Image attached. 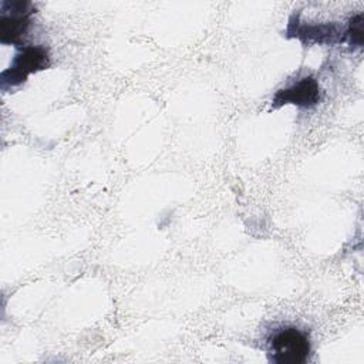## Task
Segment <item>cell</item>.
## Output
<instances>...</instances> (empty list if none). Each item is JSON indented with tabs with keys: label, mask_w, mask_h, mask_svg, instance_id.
Here are the masks:
<instances>
[{
	"label": "cell",
	"mask_w": 364,
	"mask_h": 364,
	"mask_svg": "<svg viewBox=\"0 0 364 364\" xmlns=\"http://www.w3.org/2000/svg\"><path fill=\"white\" fill-rule=\"evenodd\" d=\"M309 336L297 327H283L269 340V360L274 364H303L310 355Z\"/></svg>",
	"instance_id": "1"
},
{
	"label": "cell",
	"mask_w": 364,
	"mask_h": 364,
	"mask_svg": "<svg viewBox=\"0 0 364 364\" xmlns=\"http://www.w3.org/2000/svg\"><path fill=\"white\" fill-rule=\"evenodd\" d=\"M0 43L23 46V38L30 27L34 6L23 0H4L0 4Z\"/></svg>",
	"instance_id": "2"
},
{
	"label": "cell",
	"mask_w": 364,
	"mask_h": 364,
	"mask_svg": "<svg viewBox=\"0 0 364 364\" xmlns=\"http://www.w3.org/2000/svg\"><path fill=\"white\" fill-rule=\"evenodd\" d=\"M50 65L48 50L41 46H27L14 57L11 65L1 73V87H17L33 73Z\"/></svg>",
	"instance_id": "3"
},
{
	"label": "cell",
	"mask_w": 364,
	"mask_h": 364,
	"mask_svg": "<svg viewBox=\"0 0 364 364\" xmlns=\"http://www.w3.org/2000/svg\"><path fill=\"white\" fill-rule=\"evenodd\" d=\"M320 87L314 77L307 75L287 88L279 90L273 98V107H282L284 104H294L297 107L310 108L318 102Z\"/></svg>",
	"instance_id": "4"
},
{
	"label": "cell",
	"mask_w": 364,
	"mask_h": 364,
	"mask_svg": "<svg viewBox=\"0 0 364 364\" xmlns=\"http://www.w3.org/2000/svg\"><path fill=\"white\" fill-rule=\"evenodd\" d=\"M364 17L363 13H358L355 16H353L348 21V27L344 33V37L348 38V43L351 47H357V48H363V40H364Z\"/></svg>",
	"instance_id": "5"
}]
</instances>
